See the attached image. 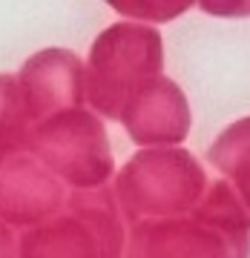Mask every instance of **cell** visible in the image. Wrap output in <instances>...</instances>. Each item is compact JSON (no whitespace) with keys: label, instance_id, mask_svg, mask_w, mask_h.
Listing matches in <instances>:
<instances>
[{"label":"cell","instance_id":"6da1fadb","mask_svg":"<svg viewBox=\"0 0 250 258\" xmlns=\"http://www.w3.org/2000/svg\"><path fill=\"white\" fill-rule=\"evenodd\" d=\"M55 186L29 164L26 158H12L3 164L0 172V218L9 224L26 227L43 215V195H49Z\"/></svg>","mask_w":250,"mask_h":258},{"label":"cell","instance_id":"3957f363","mask_svg":"<svg viewBox=\"0 0 250 258\" xmlns=\"http://www.w3.org/2000/svg\"><path fill=\"white\" fill-rule=\"evenodd\" d=\"M0 258H15V238L3 224H0Z\"/></svg>","mask_w":250,"mask_h":258},{"label":"cell","instance_id":"7a4b0ae2","mask_svg":"<svg viewBox=\"0 0 250 258\" xmlns=\"http://www.w3.org/2000/svg\"><path fill=\"white\" fill-rule=\"evenodd\" d=\"M29 101L15 75L0 72V166L29 144Z\"/></svg>","mask_w":250,"mask_h":258}]
</instances>
